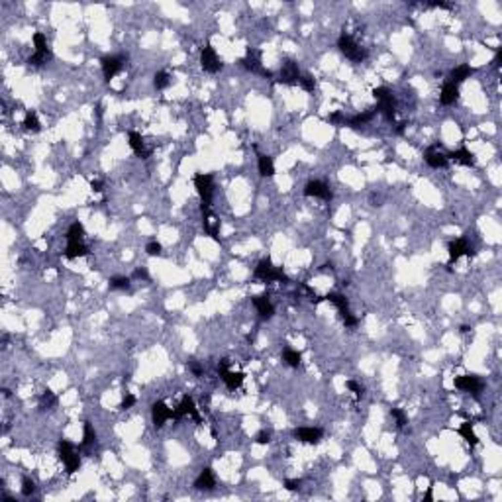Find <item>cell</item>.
I'll return each mask as SVG.
<instances>
[{"instance_id":"1","label":"cell","mask_w":502,"mask_h":502,"mask_svg":"<svg viewBox=\"0 0 502 502\" xmlns=\"http://www.w3.org/2000/svg\"><path fill=\"white\" fill-rule=\"evenodd\" d=\"M337 47H339V51H341L349 61H353V63H361V61L367 59V49H363L359 43H357L351 36H347L345 32L339 36Z\"/></svg>"},{"instance_id":"2","label":"cell","mask_w":502,"mask_h":502,"mask_svg":"<svg viewBox=\"0 0 502 502\" xmlns=\"http://www.w3.org/2000/svg\"><path fill=\"white\" fill-rule=\"evenodd\" d=\"M255 279L265 280V282H273V280H277V282H289V280H291L289 277L282 273V269H279V267H275V265L271 263V259L259 261V265L255 267Z\"/></svg>"},{"instance_id":"3","label":"cell","mask_w":502,"mask_h":502,"mask_svg":"<svg viewBox=\"0 0 502 502\" xmlns=\"http://www.w3.org/2000/svg\"><path fill=\"white\" fill-rule=\"evenodd\" d=\"M373 96L379 100V112L389 122H392L394 120V96H392V93L387 87H379V89L373 91Z\"/></svg>"},{"instance_id":"4","label":"cell","mask_w":502,"mask_h":502,"mask_svg":"<svg viewBox=\"0 0 502 502\" xmlns=\"http://www.w3.org/2000/svg\"><path fill=\"white\" fill-rule=\"evenodd\" d=\"M194 186H196V192L202 200V204H210L212 202V196H214V177L210 173H198L194 175Z\"/></svg>"},{"instance_id":"5","label":"cell","mask_w":502,"mask_h":502,"mask_svg":"<svg viewBox=\"0 0 502 502\" xmlns=\"http://www.w3.org/2000/svg\"><path fill=\"white\" fill-rule=\"evenodd\" d=\"M124 63H126V59H124L122 55H106V57H102V59H100V67H102L104 79L110 81V79H114L118 73H122Z\"/></svg>"},{"instance_id":"6","label":"cell","mask_w":502,"mask_h":502,"mask_svg":"<svg viewBox=\"0 0 502 502\" xmlns=\"http://www.w3.org/2000/svg\"><path fill=\"white\" fill-rule=\"evenodd\" d=\"M200 65H202V69L206 71V73H212V75L218 73V71L222 69V63H220L216 51H214V47L210 43L204 45L202 51H200Z\"/></svg>"},{"instance_id":"7","label":"cell","mask_w":502,"mask_h":502,"mask_svg":"<svg viewBox=\"0 0 502 502\" xmlns=\"http://www.w3.org/2000/svg\"><path fill=\"white\" fill-rule=\"evenodd\" d=\"M453 385H455V389L465 390V392H471V394H475V396H479V392H483V389H484V383H483L477 375H461V377H455Z\"/></svg>"},{"instance_id":"8","label":"cell","mask_w":502,"mask_h":502,"mask_svg":"<svg viewBox=\"0 0 502 502\" xmlns=\"http://www.w3.org/2000/svg\"><path fill=\"white\" fill-rule=\"evenodd\" d=\"M300 81V71L298 65L295 61H284L280 67V75H279V83L280 85H298Z\"/></svg>"},{"instance_id":"9","label":"cell","mask_w":502,"mask_h":502,"mask_svg":"<svg viewBox=\"0 0 502 502\" xmlns=\"http://www.w3.org/2000/svg\"><path fill=\"white\" fill-rule=\"evenodd\" d=\"M183 416H190L194 422H198L200 424V416H198V410H196V406H194V400H192V396H183V400H181V404L173 410V420H181Z\"/></svg>"},{"instance_id":"10","label":"cell","mask_w":502,"mask_h":502,"mask_svg":"<svg viewBox=\"0 0 502 502\" xmlns=\"http://www.w3.org/2000/svg\"><path fill=\"white\" fill-rule=\"evenodd\" d=\"M304 196H314V198H322L326 202H330L334 198L330 186L322 181H310L306 186H304Z\"/></svg>"},{"instance_id":"11","label":"cell","mask_w":502,"mask_h":502,"mask_svg":"<svg viewBox=\"0 0 502 502\" xmlns=\"http://www.w3.org/2000/svg\"><path fill=\"white\" fill-rule=\"evenodd\" d=\"M322 436H324L322 428H297L293 432V438L302 444H318Z\"/></svg>"},{"instance_id":"12","label":"cell","mask_w":502,"mask_h":502,"mask_svg":"<svg viewBox=\"0 0 502 502\" xmlns=\"http://www.w3.org/2000/svg\"><path fill=\"white\" fill-rule=\"evenodd\" d=\"M447 249H449V265H453L455 261H459L461 255H469V257L475 255V249L467 245V240H465V238H459V240L451 242Z\"/></svg>"},{"instance_id":"13","label":"cell","mask_w":502,"mask_h":502,"mask_svg":"<svg viewBox=\"0 0 502 502\" xmlns=\"http://www.w3.org/2000/svg\"><path fill=\"white\" fill-rule=\"evenodd\" d=\"M151 418H153L155 428H163L167 420H173V410H171L165 402L157 400V402H153V406H151Z\"/></svg>"},{"instance_id":"14","label":"cell","mask_w":502,"mask_h":502,"mask_svg":"<svg viewBox=\"0 0 502 502\" xmlns=\"http://www.w3.org/2000/svg\"><path fill=\"white\" fill-rule=\"evenodd\" d=\"M128 143H130L131 151H133L135 155H139L141 159H148V157L151 155V151L146 148V141H143L141 133H137V131H130V133H128Z\"/></svg>"},{"instance_id":"15","label":"cell","mask_w":502,"mask_h":502,"mask_svg":"<svg viewBox=\"0 0 502 502\" xmlns=\"http://www.w3.org/2000/svg\"><path fill=\"white\" fill-rule=\"evenodd\" d=\"M251 302H253V306L257 308V312H259V316L261 318H271L273 314H275V306L271 304V300H269V295L267 293H263V295H259V297H253L251 298Z\"/></svg>"},{"instance_id":"16","label":"cell","mask_w":502,"mask_h":502,"mask_svg":"<svg viewBox=\"0 0 502 502\" xmlns=\"http://www.w3.org/2000/svg\"><path fill=\"white\" fill-rule=\"evenodd\" d=\"M214 486H216V477H214V471L210 467L202 469L200 475L194 481V488L196 490H212Z\"/></svg>"},{"instance_id":"17","label":"cell","mask_w":502,"mask_h":502,"mask_svg":"<svg viewBox=\"0 0 502 502\" xmlns=\"http://www.w3.org/2000/svg\"><path fill=\"white\" fill-rule=\"evenodd\" d=\"M240 63L243 65V69L251 71V73H259V71L263 69V67H261V51L249 47V49H247V55H245Z\"/></svg>"},{"instance_id":"18","label":"cell","mask_w":502,"mask_h":502,"mask_svg":"<svg viewBox=\"0 0 502 502\" xmlns=\"http://www.w3.org/2000/svg\"><path fill=\"white\" fill-rule=\"evenodd\" d=\"M424 161L432 167V169H440V167H446L447 165V155H444L442 151H438L436 148H429L426 149L424 153Z\"/></svg>"},{"instance_id":"19","label":"cell","mask_w":502,"mask_h":502,"mask_svg":"<svg viewBox=\"0 0 502 502\" xmlns=\"http://www.w3.org/2000/svg\"><path fill=\"white\" fill-rule=\"evenodd\" d=\"M459 98V87L455 85V83H446L444 85V89H442V94H440V100H442V104H446V106H451L455 100Z\"/></svg>"},{"instance_id":"20","label":"cell","mask_w":502,"mask_h":502,"mask_svg":"<svg viewBox=\"0 0 502 502\" xmlns=\"http://www.w3.org/2000/svg\"><path fill=\"white\" fill-rule=\"evenodd\" d=\"M324 298H326V300H330L332 304H335V308L339 310V316H341V320H343L345 316H349V314H351V312H349V302H347V298H345L343 295L330 293V295H326Z\"/></svg>"},{"instance_id":"21","label":"cell","mask_w":502,"mask_h":502,"mask_svg":"<svg viewBox=\"0 0 502 502\" xmlns=\"http://www.w3.org/2000/svg\"><path fill=\"white\" fill-rule=\"evenodd\" d=\"M85 255H89V247L83 242H67V249H65L67 259H77V257H85Z\"/></svg>"},{"instance_id":"22","label":"cell","mask_w":502,"mask_h":502,"mask_svg":"<svg viewBox=\"0 0 502 502\" xmlns=\"http://www.w3.org/2000/svg\"><path fill=\"white\" fill-rule=\"evenodd\" d=\"M447 159H453V161H457V163H461V165H465V167H473V165H475V155H473L469 149H465V148H459V149L451 151V153L447 155Z\"/></svg>"},{"instance_id":"23","label":"cell","mask_w":502,"mask_h":502,"mask_svg":"<svg viewBox=\"0 0 502 502\" xmlns=\"http://www.w3.org/2000/svg\"><path fill=\"white\" fill-rule=\"evenodd\" d=\"M220 377H222V381L226 383V387H228L230 390H236V389H240V387H242V383H243V379H245V375H243L242 371H238V373L226 371V373H222Z\"/></svg>"},{"instance_id":"24","label":"cell","mask_w":502,"mask_h":502,"mask_svg":"<svg viewBox=\"0 0 502 502\" xmlns=\"http://www.w3.org/2000/svg\"><path fill=\"white\" fill-rule=\"evenodd\" d=\"M282 361L289 365V367H293V369H298V367H300V361H302V355H300V351H297V349L286 347V349L282 351Z\"/></svg>"},{"instance_id":"25","label":"cell","mask_w":502,"mask_h":502,"mask_svg":"<svg viewBox=\"0 0 502 502\" xmlns=\"http://www.w3.org/2000/svg\"><path fill=\"white\" fill-rule=\"evenodd\" d=\"M257 169H259V175L261 177H273L275 175V165H273V159L269 155H259L257 159Z\"/></svg>"},{"instance_id":"26","label":"cell","mask_w":502,"mask_h":502,"mask_svg":"<svg viewBox=\"0 0 502 502\" xmlns=\"http://www.w3.org/2000/svg\"><path fill=\"white\" fill-rule=\"evenodd\" d=\"M375 114H377V110H371V112H363V114H355L353 118L345 120V124H347L349 128H353V130H355V128H359V126H363V124L371 122Z\"/></svg>"},{"instance_id":"27","label":"cell","mask_w":502,"mask_h":502,"mask_svg":"<svg viewBox=\"0 0 502 502\" xmlns=\"http://www.w3.org/2000/svg\"><path fill=\"white\" fill-rule=\"evenodd\" d=\"M473 75V69L469 67V65H459V67H455L453 71H451V83H463L465 79H469Z\"/></svg>"},{"instance_id":"28","label":"cell","mask_w":502,"mask_h":502,"mask_svg":"<svg viewBox=\"0 0 502 502\" xmlns=\"http://www.w3.org/2000/svg\"><path fill=\"white\" fill-rule=\"evenodd\" d=\"M83 236H85V226L81 222H73L67 230V242H83Z\"/></svg>"},{"instance_id":"29","label":"cell","mask_w":502,"mask_h":502,"mask_svg":"<svg viewBox=\"0 0 502 502\" xmlns=\"http://www.w3.org/2000/svg\"><path fill=\"white\" fill-rule=\"evenodd\" d=\"M459 434L465 438V442H467L469 446H477V444H479V438H477V434H475V429H473V424H471V422H463V424H461Z\"/></svg>"},{"instance_id":"30","label":"cell","mask_w":502,"mask_h":502,"mask_svg":"<svg viewBox=\"0 0 502 502\" xmlns=\"http://www.w3.org/2000/svg\"><path fill=\"white\" fill-rule=\"evenodd\" d=\"M24 128L28 130V131H34V133H37L39 130H41V124H39V118H37V114L36 112H26V116H24Z\"/></svg>"},{"instance_id":"31","label":"cell","mask_w":502,"mask_h":502,"mask_svg":"<svg viewBox=\"0 0 502 502\" xmlns=\"http://www.w3.org/2000/svg\"><path fill=\"white\" fill-rule=\"evenodd\" d=\"M73 455H75V446L71 442H67V440H61L59 442V459L63 463H67Z\"/></svg>"},{"instance_id":"32","label":"cell","mask_w":502,"mask_h":502,"mask_svg":"<svg viewBox=\"0 0 502 502\" xmlns=\"http://www.w3.org/2000/svg\"><path fill=\"white\" fill-rule=\"evenodd\" d=\"M96 442V432L91 422H85V429H83V447H91L93 444Z\"/></svg>"},{"instance_id":"33","label":"cell","mask_w":502,"mask_h":502,"mask_svg":"<svg viewBox=\"0 0 502 502\" xmlns=\"http://www.w3.org/2000/svg\"><path fill=\"white\" fill-rule=\"evenodd\" d=\"M169 85H171V77H169L167 71H159V73H155V77H153V87H155L157 91H165Z\"/></svg>"},{"instance_id":"34","label":"cell","mask_w":502,"mask_h":502,"mask_svg":"<svg viewBox=\"0 0 502 502\" xmlns=\"http://www.w3.org/2000/svg\"><path fill=\"white\" fill-rule=\"evenodd\" d=\"M51 57H53V55H51V51H49V49H45V51H36L34 55H30L28 63H30V65H34V67H39V65L47 63Z\"/></svg>"},{"instance_id":"35","label":"cell","mask_w":502,"mask_h":502,"mask_svg":"<svg viewBox=\"0 0 502 502\" xmlns=\"http://www.w3.org/2000/svg\"><path fill=\"white\" fill-rule=\"evenodd\" d=\"M57 404V396L47 389V390H43V394H41V398H39V408L41 410H47V408H53Z\"/></svg>"},{"instance_id":"36","label":"cell","mask_w":502,"mask_h":502,"mask_svg":"<svg viewBox=\"0 0 502 502\" xmlns=\"http://www.w3.org/2000/svg\"><path fill=\"white\" fill-rule=\"evenodd\" d=\"M110 289H114V291H128L130 289V279L128 277H112L110 279Z\"/></svg>"},{"instance_id":"37","label":"cell","mask_w":502,"mask_h":502,"mask_svg":"<svg viewBox=\"0 0 502 502\" xmlns=\"http://www.w3.org/2000/svg\"><path fill=\"white\" fill-rule=\"evenodd\" d=\"M298 85H300L306 93H314V89H316V79H314L312 75H300Z\"/></svg>"},{"instance_id":"38","label":"cell","mask_w":502,"mask_h":502,"mask_svg":"<svg viewBox=\"0 0 502 502\" xmlns=\"http://www.w3.org/2000/svg\"><path fill=\"white\" fill-rule=\"evenodd\" d=\"M390 416L396 420V426H398V428H404V426L408 424V418H406L404 410H400V408H392V410H390Z\"/></svg>"},{"instance_id":"39","label":"cell","mask_w":502,"mask_h":502,"mask_svg":"<svg viewBox=\"0 0 502 502\" xmlns=\"http://www.w3.org/2000/svg\"><path fill=\"white\" fill-rule=\"evenodd\" d=\"M79 467H81V457H79L77 453L65 463V469H67V473H69V475H73L75 471H79Z\"/></svg>"},{"instance_id":"40","label":"cell","mask_w":502,"mask_h":502,"mask_svg":"<svg viewBox=\"0 0 502 502\" xmlns=\"http://www.w3.org/2000/svg\"><path fill=\"white\" fill-rule=\"evenodd\" d=\"M34 45H36V51H45L47 49V37L41 32L34 34Z\"/></svg>"},{"instance_id":"41","label":"cell","mask_w":502,"mask_h":502,"mask_svg":"<svg viewBox=\"0 0 502 502\" xmlns=\"http://www.w3.org/2000/svg\"><path fill=\"white\" fill-rule=\"evenodd\" d=\"M34 492H36V483L26 477V479L22 481V494H24V496H32Z\"/></svg>"},{"instance_id":"42","label":"cell","mask_w":502,"mask_h":502,"mask_svg":"<svg viewBox=\"0 0 502 502\" xmlns=\"http://www.w3.org/2000/svg\"><path fill=\"white\" fill-rule=\"evenodd\" d=\"M326 120H328L330 124H334V126H343V124H345V116H343L341 112H334V114H330Z\"/></svg>"},{"instance_id":"43","label":"cell","mask_w":502,"mask_h":502,"mask_svg":"<svg viewBox=\"0 0 502 502\" xmlns=\"http://www.w3.org/2000/svg\"><path fill=\"white\" fill-rule=\"evenodd\" d=\"M146 251H148V255H151V257L161 255V243H159V242H149V243L146 245Z\"/></svg>"},{"instance_id":"44","label":"cell","mask_w":502,"mask_h":502,"mask_svg":"<svg viewBox=\"0 0 502 502\" xmlns=\"http://www.w3.org/2000/svg\"><path fill=\"white\" fill-rule=\"evenodd\" d=\"M269 442H271V432H267V429H261L255 436V444H259V446H267Z\"/></svg>"},{"instance_id":"45","label":"cell","mask_w":502,"mask_h":502,"mask_svg":"<svg viewBox=\"0 0 502 502\" xmlns=\"http://www.w3.org/2000/svg\"><path fill=\"white\" fill-rule=\"evenodd\" d=\"M300 484H302V483H300V479H286V481H284V488L289 490V492L298 490V488H300Z\"/></svg>"},{"instance_id":"46","label":"cell","mask_w":502,"mask_h":502,"mask_svg":"<svg viewBox=\"0 0 502 502\" xmlns=\"http://www.w3.org/2000/svg\"><path fill=\"white\" fill-rule=\"evenodd\" d=\"M345 387H347L349 390H353V392L357 394V398H361V396H363V392H365V390H363V387H361V385H357L355 381H347V383H345Z\"/></svg>"},{"instance_id":"47","label":"cell","mask_w":502,"mask_h":502,"mask_svg":"<svg viewBox=\"0 0 502 502\" xmlns=\"http://www.w3.org/2000/svg\"><path fill=\"white\" fill-rule=\"evenodd\" d=\"M133 404H135V396L128 392V394L122 398V402H120V408H122V410H128V408H131Z\"/></svg>"},{"instance_id":"48","label":"cell","mask_w":502,"mask_h":502,"mask_svg":"<svg viewBox=\"0 0 502 502\" xmlns=\"http://www.w3.org/2000/svg\"><path fill=\"white\" fill-rule=\"evenodd\" d=\"M188 367H190V371H192L194 377H202V375H204V367H202L200 363L192 361V363H188Z\"/></svg>"},{"instance_id":"49","label":"cell","mask_w":502,"mask_h":502,"mask_svg":"<svg viewBox=\"0 0 502 502\" xmlns=\"http://www.w3.org/2000/svg\"><path fill=\"white\" fill-rule=\"evenodd\" d=\"M343 324H345V328H355L357 324H359V320H357L353 314H349V316L343 318Z\"/></svg>"},{"instance_id":"50","label":"cell","mask_w":502,"mask_h":502,"mask_svg":"<svg viewBox=\"0 0 502 502\" xmlns=\"http://www.w3.org/2000/svg\"><path fill=\"white\" fill-rule=\"evenodd\" d=\"M226 371H230V359H222V361L218 363V373L222 375V373H226Z\"/></svg>"},{"instance_id":"51","label":"cell","mask_w":502,"mask_h":502,"mask_svg":"<svg viewBox=\"0 0 502 502\" xmlns=\"http://www.w3.org/2000/svg\"><path fill=\"white\" fill-rule=\"evenodd\" d=\"M428 6H432V8H442V10H451V4H447V2H429Z\"/></svg>"},{"instance_id":"52","label":"cell","mask_w":502,"mask_h":502,"mask_svg":"<svg viewBox=\"0 0 502 502\" xmlns=\"http://www.w3.org/2000/svg\"><path fill=\"white\" fill-rule=\"evenodd\" d=\"M91 190H93V192H102V190H104L102 181H93V183H91Z\"/></svg>"},{"instance_id":"53","label":"cell","mask_w":502,"mask_h":502,"mask_svg":"<svg viewBox=\"0 0 502 502\" xmlns=\"http://www.w3.org/2000/svg\"><path fill=\"white\" fill-rule=\"evenodd\" d=\"M133 277H135V279H146V280L149 279V275H148L146 269H135V271H133Z\"/></svg>"},{"instance_id":"54","label":"cell","mask_w":502,"mask_h":502,"mask_svg":"<svg viewBox=\"0 0 502 502\" xmlns=\"http://www.w3.org/2000/svg\"><path fill=\"white\" fill-rule=\"evenodd\" d=\"M432 500H434V488L429 486V488H428V492L424 494V502H432Z\"/></svg>"},{"instance_id":"55","label":"cell","mask_w":502,"mask_h":502,"mask_svg":"<svg viewBox=\"0 0 502 502\" xmlns=\"http://www.w3.org/2000/svg\"><path fill=\"white\" fill-rule=\"evenodd\" d=\"M500 59H502V49L496 51V55H494V59H492V65H494V67H500Z\"/></svg>"},{"instance_id":"56","label":"cell","mask_w":502,"mask_h":502,"mask_svg":"<svg viewBox=\"0 0 502 502\" xmlns=\"http://www.w3.org/2000/svg\"><path fill=\"white\" fill-rule=\"evenodd\" d=\"M94 112H96V120L100 122V120H102V114H104V106H102V104H96V110H94Z\"/></svg>"},{"instance_id":"57","label":"cell","mask_w":502,"mask_h":502,"mask_svg":"<svg viewBox=\"0 0 502 502\" xmlns=\"http://www.w3.org/2000/svg\"><path fill=\"white\" fill-rule=\"evenodd\" d=\"M404 128H406V124L402 122V124H398L396 126V133H404Z\"/></svg>"},{"instance_id":"58","label":"cell","mask_w":502,"mask_h":502,"mask_svg":"<svg viewBox=\"0 0 502 502\" xmlns=\"http://www.w3.org/2000/svg\"><path fill=\"white\" fill-rule=\"evenodd\" d=\"M471 332V326H461V334H469Z\"/></svg>"}]
</instances>
